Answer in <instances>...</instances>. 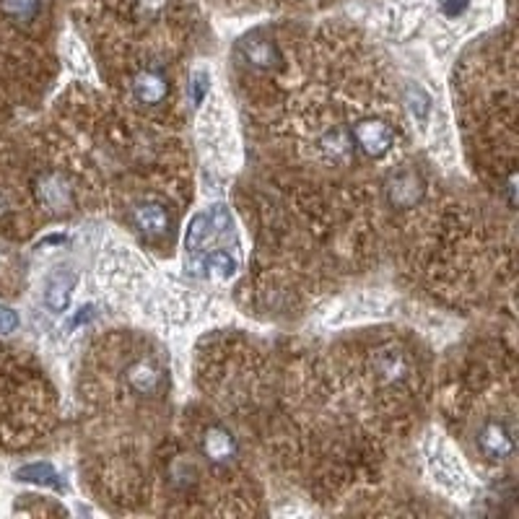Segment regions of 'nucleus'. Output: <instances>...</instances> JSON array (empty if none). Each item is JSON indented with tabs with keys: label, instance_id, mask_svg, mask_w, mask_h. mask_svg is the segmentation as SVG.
Returning a JSON list of instances; mask_svg holds the SVG:
<instances>
[{
	"label": "nucleus",
	"instance_id": "423d86ee",
	"mask_svg": "<svg viewBox=\"0 0 519 519\" xmlns=\"http://www.w3.org/2000/svg\"><path fill=\"white\" fill-rule=\"evenodd\" d=\"M166 92H169V84H166L162 70H140L132 78V94L140 104H148V107L162 104Z\"/></svg>",
	"mask_w": 519,
	"mask_h": 519
},
{
	"label": "nucleus",
	"instance_id": "f257e3e1",
	"mask_svg": "<svg viewBox=\"0 0 519 519\" xmlns=\"http://www.w3.org/2000/svg\"><path fill=\"white\" fill-rule=\"evenodd\" d=\"M228 228H231L228 208L227 205H213L208 213H197L190 221V227L185 231V250L188 252H197L200 247H205L216 236L228 234Z\"/></svg>",
	"mask_w": 519,
	"mask_h": 519
},
{
	"label": "nucleus",
	"instance_id": "f03ea898",
	"mask_svg": "<svg viewBox=\"0 0 519 519\" xmlns=\"http://www.w3.org/2000/svg\"><path fill=\"white\" fill-rule=\"evenodd\" d=\"M354 140L366 156L382 159L395 146V132L382 120H361L354 128Z\"/></svg>",
	"mask_w": 519,
	"mask_h": 519
},
{
	"label": "nucleus",
	"instance_id": "9b49d317",
	"mask_svg": "<svg viewBox=\"0 0 519 519\" xmlns=\"http://www.w3.org/2000/svg\"><path fill=\"white\" fill-rule=\"evenodd\" d=\"M128 385L138 395H151L162 385V371L151 361H135L128 369Z\"/></svg>",
	"mask_w": 519,
	"mask_h": 519
},
{
	"label": "nucleus",
	"instance_id": "f3484780",
	"mask_svg": "<svg viewBox=\"0 0 519 519\" xmlns=\"http://www.w3.org/2000/svg\"><path fill=\"white\" fill-rule=\"evenodd\" d=\"M470 3H473V0H442L439 8H442V13H444L447 19H462V16L470 11Z\"/></svg>",
	"mask_w": 519,
	"mask_h": 519
},
{
	"label": "nucleus",
	"instance_id": "6ab92c4d",
	"mask_svg": "<svg viewBox=\"0 0 519 519\" xmlns=\"http://www.w3.org/2000/svg\"><path fill=\"white\" fill-rule=\"evenodd\" d=\"M205 94H208V73H205V70H197V73L193 76V84H190V97H193V104H200Z\"/></svg>",
	"mask_w": 519,
	"mask_h": 519
},
{
	"label": "nucleus",
	"instance_id": "9d476101",
	"mask_svg": "<svg viewBox=\"0 0 519 519\" xmlns=\"http://www.w3.org/2000/svg\"><path fill=\"white\" fill-rule=\"evenodd\" d=\"M242 50H244L247 63H252L255 68H262V70H270V68L283 63L278 47L270 39H250V42L242 44Z\"/></svg>",
	"mask_w": 519,
	"mask_h": 519
},
{
	"label": "nucleus",
	"instance_id": "6e6552de",
	"mask_svg": "<svg viewBox=\"0 0 519 519\" xmlns=\"http://www.w3.org/2000/svg\"><path fill=\"white\" fill-rule=\"evenodd\" d=\"M132 221H135V227L140 228L143 234H148V236H159L169 227V216H166L164 205L162 203H154V200L138 203L132 208Z\"/></svg>",
	"mask_w": 519,
	"mask_h": 519
},
{
	"label": "nucleus",
	"instance_id": "1a4fd4ad",
	"mask_svg": "<svg viewBox=\"0 0 519 519\" xmlns=\"http://www.w3.org/2000/svg\"><path fill=\"white\" fill-rule=\"evenodd\" d=\"M76 273H58L52 281H50V286H47V293H44V301H47V307H50V312H55V315H60L68 309V304H70V296H73V289H76Z\"/></svg>",
	"mask_w": 519,
	"mask_h": 519
},
{
	"label": "nucleus",
	"instance_id": "2eb2a0df",
	"mask_svg": "<svg viewBox=\"0 0 519 519\" xmlns=\"http://www.w3.org/2000/svg\"><path fill=\"white\" fill-rule=\"evenodd\" d=\"M197 270H203L211 278H228L236 270V260L231 258L228 252H211L197 262Z\"/></svg>",
	"mask_w": 519,
	"mask_h": 519
},
{
	"label": "nucleus",
	"instance_id": "20e7f679",
	"mask_svg": "<svg viewBox=\"0 0 519 519\" xmlns=\"http://www.w3.org/2000/svg\"><path fill=\"white\" fill-rule=\"evenodd\" d=\"M203 454H205L213 465H228V462L236 459L239 447H236V439L228 434L227 428L211 426V428L203 434Z\"/></svg>",
	"mask_w": 519,
	"mask_h": 519
},
{
	"label": "nucleus",
	"instance_id": "39448f33",
	"mask_svg": "<svg viewBox=\"0 0 519 519\" xmlns=\"http://www.w3.org/2000/svg\"><path fill=\"white\" fill-rule=\"evenodd\" d=\"M36 195H39V203L50 211H65L73 205V190L60 174H44L36 182Z\"/></svg>",
	"mask_w": 519,
	"mask_h": 519
},
{
	"label": "nucleus",
	"instance_id": "ddd939ff",
	"mask_svg": "<svg viewBox=\"0 0 519 519\" xmlns=\"http://www.w3.org/2000/svg\"><path fill=\"white\" fill-rule=\"evenodd\" d=\"M323 151L332 162H348L354 154V138L346 130H330V132H324Z\"/></svg>",
	"mask_w": 519,
	"mask_h": 519
},
{
	"label": "nucleus",
	"instance_id": "dca6fc26",
	"mask_svg": "<svg viewBox=\"0 0 519 519\" xmlns=\"http://www.w3.org/2000/svg\"><path fill=\"white\" fill-rule=\"evenodd\" d=\"M0 11L19 24H29L39 13V0H0Z\"/></svg>",
	"mask_w": 519,
	"mask_h": 519
},
{
	"label": "nucleus",
	"instance_id": "0eeeda50",
	"mask_svg": "<svg viewBox=\"0 0 519 519\" xmlns=\"http://www.w3.org/2000/svg\"><path fill=\"white\" fill-rule=\"evenodd\" d=\"M387 197L395 208H413L423 197V182L413 172H400L389 182Z\"/></svg>",
	"mask_w": 519,
	"mask_h": 519
},
{
	"label": "nucleus",
	"instance_id": "4468645a",
	"mask_svg": "<svg viewBox=\"0 0 519 519\" xmlns=\"http://www.w3.org/2000/svg\"><path fill=\"white\" fill-rule=\"evenodd\" d=\"M19 481H29V483H39V486H50L63 491V481H60V473L47 465V462H34V465H27L16 473Z\"/></svg>",
	"mask_w": 519,
	"mask_h": 519
},
{
	"label": "nucleus",
	"instance_id": "7ed1b4c3",
	"mask_svg": "<svg viewBox=\"0 0 519 519\" xmlns=\"http://www.w3.org/2000/svg\"><path fill=\"white\" fill-rule=\"evenodd\" d=\"M478 447L493 462L507 459L515 452V434H512L509 426H504L501 421H491L478 434Z\"/></svg>",
	"mask_w": 519,
	"mask_h": 519
},
{
	"label": "nucleus",
	"instance_id": "aec40b11",
	"mask_svg": "<svg viewBox=\"0 0 519 519\" xmlns=\"http://www.w3.org/2000/svg\"><path fill=\"white\" fill-rule=\"evenodd\" d=\"M135 5L143 16H159L166 8V0H135Z\"/></svg>",
	"mask_w": 519,
	"mask_h": 519
},
{
	"label": "nucleus",
	"instance_id": "a211bd4d",
	"mask_svg": "<svg viewBox=\"0 0 519 519\" xmlns=\"http://www.w3.org/2000/svg\"><path fill=\"white\" fill-rule=\"evenodd\" d=\"M16 330H19V315L11 307L0 304V335H13Z\"/></svg>",
	"mask_w": 519,
	"mask_h": 519
},
{
	"label": "nucleus",
	"instance_id": "f8f14e48",
	"mask_svg": "<svg viewBox=\"0 0 519 519\" xmlns=\"http://www.w3.org/2000/svg\"><path fill=\"white\" fill-rule=\"evenodd\" d=\"M374 366H377V371H379V377L389 382V385H395V382H403L405 377H408V361L405 356L400 354V351H382V354H377V361H374Z\"/></svg>",
	"mask_w": 519,
	"mask_h": 519
}]
</instances>
